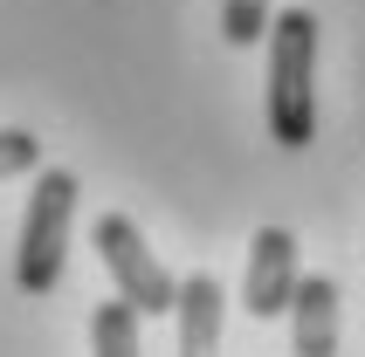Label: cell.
Here are the masks:
<instances>
[{
    "instance_id": "6da1fadb",
    "label": "cell",
    "mask_w": 365,
    "mask_h": 357,
    "mask_svg": "<svg viewBox=\"0 0 365 357\" xmlns=\"http://www.w3.org/2000/svg\"><path fill=\"white\" fill-rule=\"evenodd\" d=\"M317 14L310 7H283L269 21V138L283 151H304L317 138Z\"/></svg>"
},
{
    "instance_id": "7a4b0ae2",
    "label": "cell",
    "mask_w": 365,
    "mask_h": 357,
    "mask_svg": "<svg viewBox=\"0 0 365 357\" xmlns=\"http://www.w3.org/2000/svg\"><path fill=\"white\" fill-rule=\"evenodd\" d=\"M76 172L69 165H48L35 178V199H28V220H21V247H14V282L21 296H48L62 282V261H69V220H76Z\"/></svg>"
},
{
    "instance_id": "3957f363",
    "label": "cell",
    "mask_w": 365,
    "mask_h": 357,
    "mask_svg": "<svg viewBox=\"0 0 365 357\" xmlns=\"http://www.w3.org/2000/svg\"><path fill=\"white\" fill-rule=\"evenodd\" d=\"M97 255L103 268H110V282H118V302L131 309V316H173L180 309V282L165 275V261L145 247L138 220L131 213H97Z\"/></svg>"
},
{
    "instance_id": "277c9868",
    "label": "cell",
    "mask_w": 365,
    "mask_h": 357,
    "mask_svg": "<svg viewBox=\"0 0 365 357\" xmlns=\"http://www.w3.org/2000/svg\"><path fill=\"white\" fill-rule=\"evenodd\" d=\"M297 282H304V268H297V234H289V227H262V234H255V247H248L242 309H248V316H262V323L289 316Z\"/></svg>"
},
{
    "instance_id": "5b68a950",
    "label": "cell",
    "mask_w": 365,
    "mask_h": 357,
    "mask_svg": "<svg viewBox=\"0 0 365 357\" xmlns=\"http://www.w3.org/2000/svg\"><path fill=\"white\" fill-rule=\"evenodd\" d=\"M338 323H345V296L331 275H304L289 296V343L297 357H331L338 351Z\"/></svg>"
},
{
    "instance_id": "8992f818",
    "label": "cell",
    "mask_w": 365,
    "mask_h": 357,
    "mask_svg": "<svg viewBox=\"0 0 365 357\" xmlns=\"http://www.w3.org/2000/svg\"><path fill=\"white\" fill-rule=\"evenodd\" d=\"M180 357H221V282L186 275L180 282Z\"/></svg>"
},
{
    "instance_id": "52a82bcc",
    "label": "cell",
    "mask_w": 365,
    "mask_h": 357,
    "mask_svg": "<svg viewBox=\"0 0 365 357\" xmlns=\"http://www.w3.org/2000/svg\"><path fill=\"white\" fill-rule=\"evenodd\" d=\"M90 351L97 357H138V316H131L118 296L97 302V316H90Z\"/></svg>"
},
{
    "instance_id": "ba28073f",
    "label": "cell",
    "mask_w": 365,
    "mask_h": 357,
    "mask_svg": "<svg viewBox=\"0 0 365 357\" xmlns=\"http://www.w3.org/2000/svg\"><path fill=\"white\" fill-rule=\"evenodd\" d=\"M262 35H269V0H221V41L227 48H248Z\"/></svg>"
},
{
    "instance_id": "9c48e42d",
    "label": "cell",
    "mask_w": 365,
    "mask_h": 357,
    "mask_svg": "<svg viewBox=\"0 0 365 357\" xmlns=\"http://www.w3.org/2000/svg\"><path fill=\"white\" fill-rule=\"evenodd\" d=\"M35 165H41V138L35 131H0V178L35 172Z\"/></svg>"
}]
</instances>
